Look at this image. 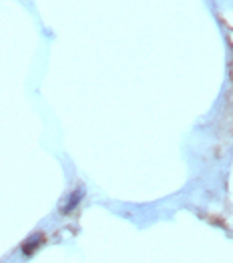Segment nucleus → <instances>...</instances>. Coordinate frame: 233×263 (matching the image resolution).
<instances>
[{"label": "nucleus", "instance_id": "obj_1", "mask_svg": "<svg viewBox=\"0 0 233 263\" xmlns=\"http://www.w3.org/2000/svg\"><path fill=\"white\" fill-rule=\"evenodd\" d=\"M43 241H44V235L41 233V231H39V233H34V235H30L26 241L22 243V247H21L22 253H24V255H32V253L43 245Z\"/></svg>", "mask_w": 233, "mask_h": 263}, {"label": "nucleus", "instance_id": "obj_2", "mask_svg": "<svg viewBox=\"0 0 233 263\" xmlns=\"http://www.w3.org/2000/svg\"><path fill=\"white\" fill-rule=\"evenodd\" d=\"M81 197H83V193H81V191H77V193H73V195L68 197V203L64 205V207H63V209H61V211H63V213H70V211H73V209L77 207V203H79V199H81Z\"/></svg>", "mask_w": 233, "mask_h": 263}]
</instances>
